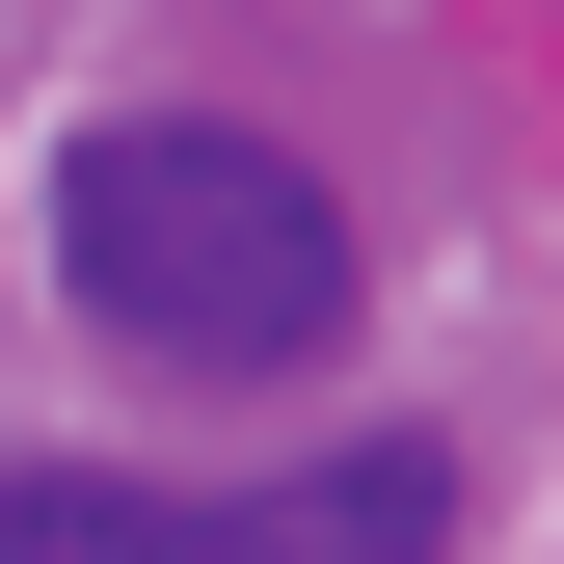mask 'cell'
Here are the masks:
<instances>
[{"instance_id":"6da1fadb","label":"cell","mask_w":564,"mask_h":564,"mask_svg":"<svg viewBox=\"0 0 564 564\" xmlns=\"http://www.w3.org/2000/svg\"><path fill=\"white\" fill-rule=\"evenodd\" d=\"M54 269H82L108 349H162V377H296L349 323V216L296 134L242 108H108L82 162H54Z\"/></svg>"},{"instance_id":"7a4b0ae2","label":"cell","mask_w":564,"mask_h":564,"mask_svg":"<svg viewBox=\"0 0 564 564\" xmlns=\"http://www.w3.org/2000/svg\"><path fill=\"white\" fill-rule=\"evenodd\" d=\"M457 538V484L431 457H296V484H82V457H28L0 484V564H431Z\"/></svg>"}]
</instances>
